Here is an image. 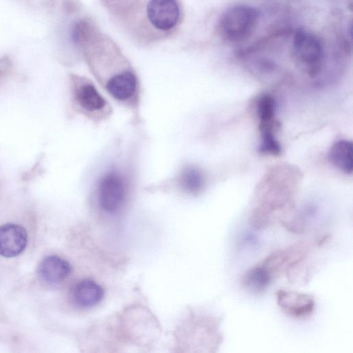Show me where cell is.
<instances>
[{
  "mask_svg": "<svg viewBox=\"0 0 353 353\" xmlns=\"http://www.w3.org/2000/svg\"><path fill=\"white\" fill-rule=\"evenodd\" d=\"M259 17L258 10L245 5L228 8L219 22L221 35L232 42H240L248 38L254 31Z\"/></svg>",
  "mask_w": 353,
  "mask_h": 353,
  "instance_id": "1",
  "label": "cell"
},
{
  "mask_svg": "<svg viewBox=\"0 0 353 353\" xmlns=\"http://www.w3.org/2000/svg\"><path fill=\"white\" fill-rule=\"evenodd\" d=\"M310 252L309 244L297 241L283 248L275 250L260 264L274 280L283 274L288 276L306 260Z\"/></svg>",
  "mask_w": 353,
  "mask_h": 353,
  "instance_id": "2",
  "label": "cell"
},
{
  "mask_svg": "<svg viewBox=\"0 0 353 353\" xmlns=\"http://www.w3.org/2000/svg\"><path fill=\"white\" fill-rule=\"evenodd\" d=\"M293 52L298 63L310 76L317 75L323 67V46L314 33L305 30L296 31L293 40Z\"/></svg>",
  "mask_w": 353,
  "mask_h": 353,
  "instance_id": "3",
  "label": "cell"
},
{
  "mask_svg": "<svg viewBox=\"0 0 353 353\" xmlns=\"http://www.w3.org/2000/svg\"><path fill=\"white\" fill-rule=\"evenodd\" d=\"M97 196L100 208L114 214L123 206L127 194V181L117 169L106 172L98 181Z\"/></svg>",
  "mask_w": 353,
  "mask_h": 353,
  "instance_id": "4",
  "label": "cell"
},
{
  "mask_svg": "<svg viewBox=\"0 0 353 353\" xmlns=\"http://www.w3.org/2000/svg\"><path fill=\"white\" fill-rule=\"evenodd\" d=\"M145 15L150 26L161 33L175 29L181 18L179 0H148Z\"/></svg>",
  "mask_w": 353,
  "mask_h": 353,
  "instance_id": "5",
  "label": "cell"
},
{
  "mask_svg": "<svg viewBox=\"0 0 353 353\" xmlns=\"http://www.w3.org/2000/svg\"><path fill=\"white\" fill-rule=\"evenodd\" d=\"M276 296L278 306L290 317L305 319L312 316L315 310V300L311 294L279 290Z\"/></svg>",
  "mask_w": 353,
  "mask_h": 353,
  "instance_id": "6",
  "label": "cell"
},
{
  "mask_svg": "<svg viewBox=\"0 0 353 353\" xmlns=\"http://www.w3.org/2000/svg\"><path fill=\"white\" fill-rule=\"evenodd\" d=\"M27 241V232L22 226L8 223L0 227V255L10 258L20 254Z\"/></svg>",
  "mask_w": 353,
  "mask_h": 353,
  "instance_id": "7",
  "label": "cell"
},
{
  "mask_svg": "<svg viewBox=\"0 0 353 353\" xmlns=\"http://www.w3.org/2000/svg\"><path fill=\"white\" fill-rule=\"evenodd\" d=\"M105 86L113 98L125 102L135 97L138 81L134 72L129 69L108 79Z\"/></svg>",
  "mask_w": 353,
  "mask_h": 353,
  "instance_id": "8",
  "label": "cell"
},
{
  "mask_svg": "<svg viewBox=\"0 0 353 353\" xmlns=\"http://www.w3.org/2000/svg\"><path fill=\"white\" fill-rule=\"evenodd\" d=\"M74 97L79 106L89 114L100 113L107 105L105 99L89 81H81L77 84Z\"/></svg>",
  "mask_w": 353,
  "mask_h": 353,
  "instance_id": "9",
  "label": "cell"
},
{
  "mask_svg": "<svg viewBox=\"0 0 353 353\" xmlns=\"http://www.w3.org/2000/svg\"><path fill=\"white\" fill-rule=\"evenodd\" d=\"M38 274L43 281L54 284L65 280L71 272L68 261L57 256L44 258L38 267Z\"/></svg>",
  "mask_w": 353,
  "mask_h": 353,
  "instance_id": "10",
  "label": "cell"
},
{
  "mask_svg": "<svg viewBox=\"0 0 353 353\" xmlns=\"http://www.w3.org/2000/svg\"><path fill=\"white\" fill-rule=\"evenodd\" d=\"M102 287L90 279L78 282L72 292L74 303L82 307H90L101 302L103 297Z\"/></svg>",
  "mask_w": 353,
  "mask_h": 353,
  "instance_id": "11",
  "label": "cell"
},
{
  "mask_svg": "<svg viewBox=\"0 0 353 353\" xmlns=\"http://www.w3.org/2000/svg\"><path fill=\"white\" fill-rule=\"evenodd\" d=\"M353 145L352 141L340 139L336 141L329 151V159L332 163L345 174L353 171Z\"/></svg>",
  "mask_w": 353,
  "mask_h": 353,
  "instance_id": "12",
  "label": "cell"
},
{
  "mask_svg": "<svg viewBox=\"0 0 353 353\" xmlns=\"http://www.w3.org/2000/svg\"><path fill=\"white\" fill-rule=\"evenodd\" d=\"M272 281L269 274L260 265L248 270L241 278V284L246 291L259 294L267 290Z\"/></svg>",
  "mask_w": 353,
  "mask_h": 353,
  "instance_id": "13",
  "label": "cell"
},
{
  "mask_svg": "<svg viewBox=\"0 0 353 353\" xmlns=\"http://www.w3.org/2000/svg\"><path fill=\"white\" fill-rule=\"evenodd\" d=\"M256 112L261 132L274 131L276 114L274 99L270 94L261 95L256 101Z\"/></svg>",
  "mask_w": 353,
  "mask_h": 353,
  "instance_id": "14",
  "label": "cell"
},
{
  "mask_svg": "<svg viewBox=\"0 0 353 353\" xmlns=\"http://www.w3.org/2000/svg\"><path fill=\"white\" fill-rule=\"evenodd\" d=\"M179 182L185 191L197 194L204 188L205 178L201 169L195 166H188L182 171Z\"/></svg>",
  "mask_w": 353,
  "mask_h": 353,
  "instance_id": "15",
  "label": "cell"
},
{
  "mask_svg": "<svg viewBox=\"0 0 353 353\" xmlns=\"http://www.w3.org/2000/svg\"><path fill=\"white\" fill-rule=\"evenodd\" d=\"M259 150L261 153L265 154L278 155L281 153V145L276 138L274 131L261 132Z\"/></svg>",
  "mask_w": 353,
  "mask_h": 353,
  "instance_id": "16",
  "label": "cell"
}]
</instances>
